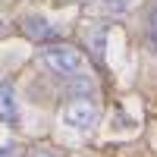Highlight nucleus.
Here are the masks:
<instances>
[{"mask_svg":"<svg viewBox=\"0 0 157 157\" xmlns=\"http://www.w3.org/2000/svg\"><path fill=\"white\" fill-rule=\"evenodd\" d=\"M101 101L98 98H66L60 107V123L72 132H91L101 123Z\"/></svg>","mask_w":157,"mask_h":157,"instance_id":"nucleus-1","label":"nucleus"},{"mask_svg":"<svg viewBox=\"0 0 157 157\" xmlns=\"http://www.w3.org/2000/svg\"><path fill=\"white\" fill-rule=\"evenodd\" d=\"M38 60H41V66L50 69L54 75H63L69 78L75 72H82L85 66V57L82 50H78L75 44H66V41H54V44H44L41 54H38Z\"/></svg>","mask_w":157,"mask_h":157,"instance_id":"nucleus-2","label":"nucleus"},{"mask_svg":"<svg viewBox=\"0 0 157 157\" xmlns=\"http://www.w3.org/2000/svg\"><path fill=\"white\" fill-rule=\"evenodd\" d=\"M19 29H22V35L29 38V41H35V44H54V38H57V29L50 25V19L44 16V13H25V16L19 19Z\"/></svg>","mask_w":157,"mask_h":157,"instance_id":"nucleus-3","label":"nucleus"},{"mask_svg":"<svg viewBox=\"0 0 157 157\" xmlns=\"http://www.w3.org/2000/svg\"><path fill=\"white\" fill-rule=\"evenodd\" d=\"M0 123L16 126L19 123V104H16V88L10 82H0Z\"/></svg>","mask_w":157,"mask_h":157,"instance_id":"nucleus-4","label":"nucleus"},{"mask_svg":"<svg viewBox=\"0 0 157 157\" xmlns=\"http://www.w3.org/2000/svg\"><path fill=\"white\" fill-rule=\"evenodd\" d=\"M66 98H98V82L91 75L75 72V75H69V82H66Z\"/></svg>","mask_w":157,"mask_h":157,"instance_id":"nucleus-5","label":"nucleus"},{"mask_svg":"<svg viewBox=\"0 0 157 157\" xmlns=\"http://www.w3.org/2000/svg\"><path fill=\"white\" fill-rule=\"evenodd\" d=\"M88 47H91V60L104 63L107 60V25H91L88 29Z\"/></svg>","mask_w":157,"mask_h":157,"instance_id":"nucleus-6","label":"nucleus"},{"mask_svg":"<svg viewBox=\"0 0 157 157\" xmlns=\"http://www.w3.org/2000/svg\"><path fill=\"white\" fill-rule=\"evenodd\" d=\"M135 6H138V0H101V10L113 19H126Z\"/></svg>","mask_w":157,"mask_h":157,"instance_id":"nucleus-7","label":"nucleus"},{"mask_svg":"<svg viewBox=\"0 0 157 157\" xmlns=\"http://www.w3.org/2000/svg\"><path fill=\"white\" fill-rule=\"evenodd\" d=\"M145 41H148V47L151 50H157V0L148 6V13H145Z\"/></svg>","mask_w":157,"mask_h":157,"instance_id":"nucleus-8","label":"nucleus"},{"mask_svg":"<svg viewBox=\"0 0 157 157\" xmlns=\"http://www.w3.org/2000/svg\"><path fill=\"white\" fill-rule=\"evenodd\" d=\"M29 157H66V154L54 145H35V148H29Z\"/></svg>","mask_w":157,"mask_h":157,"instance_id":"nucleus-9","label":"nucleus"},{"mask_svg":"<svg viewBox=\"0 0 157 157\" xmlns=\"http://www.w3.org/2000/svg\"><path fill=\"white\" fill-rule=\"evenodd\" d=\"M19 151H16V145H3L0 148V157H16Z\"/></svg>","mask_w":157,"mask_h":157,"instance_id":"nucleus-10","label":"nucleus"},{"mask_svg":"<svg viewBox=\"0 0 157 157\" xmlns=\"http://www.w3.org/2000/svg\"><path fill=\"white\" fill-rule=\"evenodd\" d=\"M0 3H16V0H0Z\"/></svg>","mask_w":157,"mask_h":157,"instance_id":"nucleus-11","label":"nucleus"},{"mask_svg":"<svg viewBox=\"0 0 157 157\" xmlns=\"http://www.w3.org/2000/svg\"><path fill=\"white\" fill-rule=\"evenodd\" d=\"M0 25H3V22H0Z\"/></svg>","mask_w":157,"mask_h":157,"instance_id":"nucleus-12","label":"nucleus"}]
</instances>
